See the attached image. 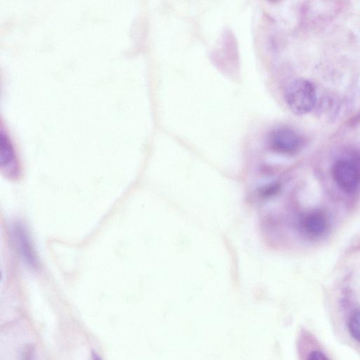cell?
<instances>
[{"instance_id":"1","label":"cell","mask_w":360,"mask_h":360,"mask_svg":"<svg viewBox=\"0 0 360 360\" xmlns=\"http://www.w3.org/2000/svg\"><path fill=\"white\" fill-rule=\"evenodd\" d=\"M285 101L295 114L308 113L313 109L316 101L314 85L302 79L292 81L285 91Z\"/></svg>"},{"instance_id":"2","label":"cell","mask_w":360,"mask_h":360,"mask_svg":"<svg viewBox=\"0 0 360 360\" xmlns=\"http://www.w3.org/2000/svg\"><path fill=\"white\" fill-rule=\"evenodd\" d=\"M333 176L341 190L353 193L360 184V167L352 160H339L333 165Z\"/></svg>"},{"instance_id":"3","label":"cell","mask_w":360,"mask_h":360,"mask_svg":"<svg viewBox=\"0 0 360 360\" xmlns=\"http://www.w3.org/2000/svg\"><path fill=\"white\" fill-rule=\"evenodd\" d=\"M268 142L274 151L284 155L296 153L302 143L300 136L287 127L274 129L269 135Z\"/></svg>"},{"instance_id":"4","label":"cell","mask_w":360,"mask_h":360,"mask_svg":"<svg viewBox=\"0 0 360 360\" xmlns=\"http://www.w3.org/2000/svg\"><path fill=\"white\" fill-rule=\"evenodd\" d=\"M304 233L312 238L324 236L328 229V219L321 211H312L306 214L301 220Z\"/></svg>"},{"instance_id":"5","label":"cell","mask_w":360,"mask_h":360,"mask_svg":"<svg viewBox=\"0 0 360 360\" xmlns=\"http://www.w3.org/2000/svg\"><path fill=\"white\" fill-rule=\"evenodd\" d=\"M13 233L23 259L30 266H35L36 258L25 229L22 226L16 224L13 228Z\"/></svg>"},{"instance_id":"6","label":"cell","mask_w":360,"mask_h":360,"mask_svg":"<svg viewBox=\"0 0 360 360\" xmlns=\"http://www.w3.org/2000/svg\"><path fill=\"white\" fill-rule=\"evenodd\" d=\"M1 165L8 172L15 171V160L10 142L7 137L1 135Z\"/></svg>"},{"instance_id":"7","label":"cell","mask_w":360,"mask_h":360,"mask_svg":"<svg viewBox=\"0 0 360 360\" xmlns=\"http://www.w3.org/2000/svg\"><path fill=\"white\" fill-rule=\"evenodd\" d=\"M348 329L351 335L360 342V311L353 314L348 321Z\"/></svg>"},{"instance_id":"8","label":"cell","mask_w":360,"mask_h":360,"mask_svg":"<svg viewBox=\"0 0 360 360\" xmlns=\"http://www.w3.org/2000/svg\"><path fill=\"white\" fill-rule=\"evenodd\" d=\"M308 359L311 360H323L326 359L327 357L320 352L314 351L309 354Z\"/></svg>"},{"instance_id":"9","label":"cell","mask_w":360,"mask_h":360,"mask_svg":"<svg viewBox=\"0 0 360 360\" xmlns=\"http://www.w3.org/2000/svg\"><path fill=\"white\" fill-rule=\"evenodd\" d=\"M269 1H277V0H269Z\"/></svg>"}]
</instances>
